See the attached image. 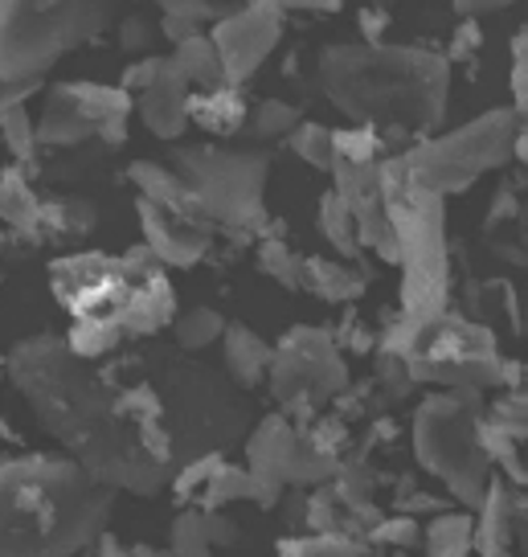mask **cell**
<instances>
[{
	"instance_id": "obj_1",
	"label": "cell",
	"mask_w": 528,
	"mask_h": 557,
	"mask_svg": "<svg viewBox=\"0 0 528 557\" xmlns=\"http://www.w3.org/2000/svg\"><path fill=\"white\" fill-rule=\"evenodd\" d=\"M9 382L95 484L152 496L168 468L148 455L140 426L120 410V385L74 357L62 336H29L4 357Z\"/></svg>"
},
{
	"instance_id": "obj_2",
	"label": "cell",
	"mask_w": 528,
	"mask_h": 557,
	"mask_svg": "<svg viewBox=\"0 0 528 557\" xmlns=\"http://www.w3.org/2000/svg\"><path fill=\"white\" fill-rule=\"evenodd\" d=\"M319 87L340 115L377 136L435 132L447 115L451 62L423 46H328L319 53Z\"/></svg>"
},
{
	"instance_id": "obj_3",
	"label": "cell",
	"mask_w": 528,
	"mask_h": 557,
	"mask_svg": "<svg viewBox=\"0 0 528 557\" xmlns=\"http://www.w3.org/2000/svg\"><path fill=\"white\" fill-rule=\"evenodd\" d=\"M111 487L74 459L21 455L0 468V557H74L106 533Z\"/></svg>"
},
{
	"instance_id": "obj_4",
	"label": "cell",
	"mask_w": 528,
	"mask_h": 557,
	"mask_svg": "<svg viewBox=\"0 0 528 557\" xmlns=\"http://www.w3.org/2000/svg\"><path fill=\"white\" fill-rule=\"evenodd\" d=\"M53 296L71 324H106L127 336H148L173 320V283L148 246L131 255H71L50 267Z\"/></svg>"
},
{
	"instance_id": "obj_5",
	"label": "cell",
	"mask_w": 528,
	"mask_h": 557,
	"mask_svg": "<svg viewBox=\"0 0 528 557\" xmlns=\"http://www.w3.org/2000/svg\"><path fill=\"white\" fill-rule=\"evenodd\" d=\"M381 197H386L389 230H393V262L402 271V308L414 324H430L447 312L451 296V250H447V213L442 197L418 189L405 173L402 157L381 164Z\"/></svg>"
},
{
	"instance_id": "obj_6",
	"label": "cell",
	"mask_w": 528,
	"mask_h": 557,
	"mask_svg": "<svg viewBox=\"0 0 528 557\" xmlns=\"http://www.w3.org/2000/svg\"><path fill=\"white\" fill-rule=\"evenodd\" d=\"M479 389H442L414 410V455L439 480L458 505L476 512L488 480L495 471L479 447V418H483Z\"/></svg>"
},
{
	"instance_id": "obj_7",
	"label": "cell",
	"mask_w": 528,
	"mask_h": 557,
	"mask_svg": "<svg viewBox=\"0 0 528 557\" xmlns=\"http://www.w3.org/2000/svg\"><path fill=\"white\" fill-rule=\"evenodd\" d=\"M111 21L106 4L53 0V4H13L0 0V83L34 87L62 53L87 46Z\"/></svg>"
},
{
	"instance_id": "obj_8",
	"label": "cell",
	"mask_w": 528,
	"mask_h": 557,
	"mask_svg": "<svg viewBox=\"0 0 528 557\" xmlns=\"http://www.w3.org/2000/svg\"><path fill=\"white\" fill-rule=\"evenodd\" d=\"M520 120L512 107H492L476 120H467L455 132L418 139L402 157L405 173L418 189L447 197V193L472 189L483 173H495L512 160Z\"/></svg>"
},
{
	"instance_id": "obj_9",
	"label": "cell",
	"mask_w": 528,
	"mask_h": 557,
	"mask_svg": "<svg viewBox=\"0 0 528 557\" xmlns=\"http://www.w3.org/2000/svg\"><path fill=\"white\" fill-rule=\"evenodd\" d=\"M173 173L189 185L197 218L210 230H250L263 222V193L271 173V160L263 152L185 144L173 152Z\"/></svg>"
},
{
	"instance_id": "obj_10",
	"label": "cell",
	"mask_w": 528,
	"mask_h": 557,
	"mask_svg": "<svg viewBox=\"0 0 528 557\" xmlns=\"http://www.w3.org/2000/svg\"><path fill=\"white\" fill-rule=\"evenodd\" d=\"M160 401H164V431L173 443V459L180 463L217 455L242 435L247 422L242 401H234L226 385L197 366L168 369V394H160Z\"/></svg>"
},
{
	"instance_id": "obj_11",
	"label": "cell",
	"mask_w": 528,
	"mask_h": 557,
	"mask_svg": "<svg viewBox=\"0 0 528 557\" xmlns=\"http://www.w3.org/2000/svg\"><path fill=\"white\" fill-rule=\"evenodd\" d=\"M410 382L442 385V389H488L504 377V357L495 348V332L472 315L442 312L418 336L405 357Z\"/></svg>"
},
{
	"instance_id": "obj_12",
	"label": "cell",
	"mask_w": 528,
	"mask_h": 557,
	"mask_svg": "<svg viewBox=\"0 0 528 557\" xmlns=\"http://www.w3.org/2000/svg\"><path fill=\"white\" fill-rule=\"evenodd\" d=\"M136 99L106 83H58L37 120V148H78L87 139L124 144Z\"/></svg>"
},
{
	"instance_id": "obj_13",
	"label": "cell",
	"mask_w": 528,
	"mask_h": 557,
	"mask_svg": "<svg viewBox=\"0 0 528 557\" xmlns=\"http://www.w3.org/2000/svg\"><path fill=\"white\" fill-rule=\"evenodd\" d=\"M266 385L282 406H307V401L336 398L349 385V361L324 329L300 324L271 348Z\"/></svg>"
},
{
	"instance_id": "obj_14",
	"label": "cell",
	"mask_w": 528,
	"mask_h": 557,
	"mask_svg": "<svg viewBox=\"0 0 528 557\" xmlns=\"http://www.w3.org/2000/svg\"><path fill=\"white\" fill-rule=\"evenodd\" d=\"M247 468L271 484H328L336 475L332 455H324L312 438L291 426V418L266 414L247 438Z\"/></svg>"
},
{
	"instance_id": "obj_15",
	"label": "cell",
	"mask_w": 528,
	"mask_h": 557,
	"mask_svg": "<svg viewBox=\"0 0 528 557\" xmlns=\"http://www.w3.org/2000/svg\"><path fill=\"white\" fill-rule=\"evenodd\" d=\"M282 37V9L279 4H250V9H229L226 17L210 29V41L222 58L226 87H242L254 78L271 50Z\"/></svg>"
},
{
	"instance_id": "obj_16",
	"label": "cell",
	"mask_w": 528,
	"mask_h": 557,
	"mask_svg": "<svg viewBox=\"0 0 528 557\" xmlns=\"http://www.w3.org/2000/svg\"><path fill=\"white\" fill-rule=\"evenodd\" d=\"M136 213H140L148 255H152L160 267H193V262L205 259L210 234H213L210 226L189 222V218H176V213L152 206V201H136Z\"/></svg>"
},
{
	"instance_id": "obj_17",
	"label": "cell",
	"mask_w": 528,
	"mask_h": 557,
	"mask_svg": "<svg viewBox=\"0 0 528 557\" xmlns=\"http://www.w3.org/2000/svg\"><path fill=\"white\" fill-rule=\"evenodd\" d=\"M189 103H193V90L173 70V62L160 70L152 87H143L136 95V111H140L143 127L160 139H176L189 127Z\"/></svg>"
},
{
	"instance_id": "obj_18",
	"label": "cell",
	"mask_w": 528,
	"mask_h": 557,
	"mask_svg": "<svg viewBox=\"0 0 528 557\" xmlns=\"http://www.w3.org/2000/svg\"><path fill=\"white\" fill-rule=\"evenodd\" d=\"M516 492L504 475L488 480V492L476 508V554L479 557H512V537H516Z\"/></svg>"
},
{
	"instance_id": "obj_19",
	"label": "cell",
	"mask_w": 528,
	"mask_h": 557,
	"mask_svg": "<svg viewBox=\"0 0 528 557\" xmlns=\"http://www.w3.org/2000/svg\"><path fill=\"white\" fill-rule=\"evenodd\" d=\"M238 500H250L259 508H275L282 500V487L254 475L250 468H234V463H217V471L210 475V484L201 492V512H217L226 505H238Z\"/></svg>"
},
{
	"instance_id": "obj_20",
	"label": "cell",
	"mask_w": 528,
	"mask_h": 557,
	"mask_svg": "<svg viewBox=\"0 0 528 557\" xmlns=\"http://www.w3.org/2000/svg\"><path fill=\"white\" fill-rule=\"evenodd\" d=\"M127 181L140 189V201H152V206L168 209L176 218H189V222H201L197 218V206H193V193L189 185L173 173V169H164L156 160H136L131 169H127ZM205 226V222H201Z\"/></svg>"
},
{
	"instance_id": "obj_21",
	"label": "cell",
	"mask_w": 528,
	"mask_h": 557,
	"mask_svg": "<svg viewBox=\"0 0 528 557\" xmlns=\"http://www.w3.org/2000/svg\"><path fill=\"white\" fill-rule=\"evenodd\" d=\"M222 357H226V373L238 385H259L266 382V369H271V345H266L259 332L242 324V320H229L222 332Z\"/></svg>"
},
{
	"instance_id": "obj_22",
	"label": "cell",
	"mask_w": 528,
	"mask_h": 557,
	"mask_svg": "<svg viewBox=\"0 0 528 557\" xmlns=\"http://www.w3.org/2000/svg\"><path fill=\"white\" fill-rule=\"evenodd\" d=\"M0 226L13 238H41V197L17 169H0Z\"/></svg>"
},
{
	"instance_id": "obj_23",
	"label": "cell",
	"mask_w": 528,
	"mask_h": 557,
	"mask_svg": "<svg viewBox=\"0 0 528 557\" xmlns=\"http://www.w3.org/2000/svg\"><path fill=\"white\" fill-rule=\"evenodd\" d=\"M303 292H312L316 299H328V304H349V299H361L365 278L356 275L344 259L307 255L303 259Z\"/></svg>"
},
{
	"instance_id": "obj_24",
	"label": "cell",
	"mask_w": 528,
	"mask_h": 557,
	"mask_svg": "<svg viewBox=\"0 0 528 557\" xmlns=\"http://www.w3.org/2000/svg\"><path fill=\"white\" fill-rule=\"evenodd\" d=\"M168 62L173 70L189 83V90H217L226 87V74H222V58L213 50L210 34H193L185 37V41H176L173 53H168Z\"/></svg>"
},
{
	"instance_id": "obj_25",
	"label": "cell",
	"mask_w": 528,
	"mask_h": 557,
	"mask_svg": "<svg viewBox=\"0 0 528 557\" xmlns=\"http://www.w3.org/2000/svg\"><path fill=\"white\" fill-rule=\"evenodd\" d=\"M189 123H197L210 136H229V132H238L247 123V103L234 87L201 90L189 103Z\"/></svg>"
},
{
	"instance_id": "obj_26",
	"label": "cell",
	"mask_w": 528,
	"mask_h": 557,
	"mask_svg": "<svg viewBox=\"0 0 528 557\" xmlns=\"http://www.w3.org/2000/svg\"><path fill=\"white\" fill-rule=\"evenodd\" d=\"M423 545L426 557H476V512H435Z\"/></svg>"
},
{
	"instance_id": "obj_27",
	"label": "cell",
	"mask_w": 528,
	"mask_h": 557,
	"mask_svg": "<svg viewBox=\"0 0 528 557\" xmlns=\"http://www.w3.org/2000/svg\"><path fill=\"white\" fill-rule=\"evenodd\" d=\"M29 90H13V95L0 99V144H4L9 157L21 160V164L37 157V123L29 120V107H25V95H29Z\"/></svg>"
},
{
	"instance_id": "obj_28",
	"label": "cell",
	"mask_w": 528,
	"mask_h": 557,
	"mask_svg": "<svg viewBox=\"0 0 528 557\" xmlns=\"http://www.w3.org/2000/svg\"><path fill=\"white\" fill-rule=\"evenodd\" d=\"M512 70H508V90H512V115L520 120V132H516V148H512V160H525L528 164V25H520L512 34Z\"/></svg>"
},
{
	"instance_id": "obj_29",
	"label": "cell",
	"mask_w": 528,
	"mask_h": 557,
	"mask_svg": "<svg viewBox=\"0 0 528 557\" xmlns=\"http://www.w3.org/2000/svg\"><path fill=\"white\" fill-rule=\"evenodd\" d=\"M316 226H319V238L332 246V250L344 262H356V259H361V243H356V222H352L349 206H344V201H340L336 193H324V197H319Z\"/></svg>"
},
{
	"instance_id": "obj_30",
	"label": "cell",
	"mask_w": 528,
	"mask_h": 557,
	"mask_svg": "<svg viewBox=\"0 0 528 557\" xmlns=\"http://www.w3.org/2000/svg\"><path fill=\"white\" fill-rule=\"evenodd\" d=\"M95 230V209L83 197L41 201V238H83Z\"/></svg>"
},
{
	"instance_id": "obj_31",
	"label": "cell",
	"mask_w": 528,
	"mask_h": 557,
	"mask_svg": "<svg viewBox=\"0 0 528 557\" xmlns=\"http://www.w3.org/2000/svg\"><path fill=\"white\" fill-rule=\"evenodd\" d=\"M259 271L266 278H275L287 292H303V259L282 243V238H266L259 246Z\"/></svg>"
},
{
	"instance_id": "obj_32",
	"label": "cell",
	"mask_w": 528,
	"mask_h": 557,
	"mask_svg": "<svg viewBox=\"0 0 528 557\" xmlns=\"http://www.w3.org/2000/svg\"><path fill=\"white\" fill-rule=\"evenodd\" d=\"M168 557H213L210 524H205V512H201V508H189V512H180L173 521Z\"/></svg>"
},
{
	"instance_id": "obj_33",
	"label": "cell",
	"mask_w": 528,
	"mask_h": 557,
	"mask_svg": "<svg viewBox=\"0 0 528 557\" xmlns=\"http://www.w3.org/2000/svg\"><path fill=\"white\" fill-rule=\"evenodd\" d=\"M222 332H226V320H222V312H213V308H193V312H185L180 320H173L176 345L189 348V352L210 348L213 341H222Z\"/></svg>"
},
{
	"instance_id": "obj_34",
	"label": "cell",
	"mask_w": 528,
	"mask_h": 557,
	"mask_svg": "<svg viewBox=\"0 0 528 557\" xmlns=\"http://www.w3.org/2000/svg\"><path fill=\"white\" fill-rule=\"evenodd\" d=\"M365 545L349 533H312L300 541H279V557H361Z\"/></svg>"
},
{
	"instance_id": "obj_35",
	"label": "cell",
	"mask_w": 528,
	"mask_h": 557,
	"mask_svg": "<svg viewBox=\"0 0 528 557\" xmlns=\"http://www.w3.org/2000/svg\"><path fill=\"white\" fill-rule=\"evenodd\" d=\"M291 152H296L303 164L319 169V173H332V164H336L332 127H324V123H300V127L291 132Z\"/></svg>"
},
{
	"instance_id": "obj_36",
	"label": "cell",
	"mask_w": 528,
	"mask_h": 557,
	"mask_svg": "<svg viewBox=\"0 0 528 557\" xmlns=\"http://www.w3.org/2000/svg\"><path fill=\"white\" fill-rule=\"evenodd\" d=\"M300 123H303L300 107L282 103V99H263V103L250 111V127H254V136H259V139L291 136Z\"/></svg>"
},
{
	"instance_id": "obj_37",
	"label": "cell",
	"mask_w": 528,
	"mask_h": 557,
	"mask_svg": "<svg viewBox=\"0 0 528 557\" xmlns=\"http://www.w3.org/2000/svg\"><path fill=\"white\" fill-rule=\"evenodd\" d=\"M369 537L381 541V545H398V549H410V545H418V541H423V524L414 521V517H405V512H398V517H389V521L373 524Z\"/></svg>"
},
{
	"instance_id": "obj_38",
	"label": "cell",
	"mask_w": 528,
	"mask_h": 557,
	"mask_svg": "<svg viewBox=\"0 0 528 557\" xmlns=\"http://www.w3.org/2000/svg\"><path fill=\"white\" fill-rule=\"evenodd\" d=\"M488 414L504 418V422H525L528 426V382L512 385L504 398H495L492 406H488Z\"/></svg>"
},
{
	"instance_id": "obj_39",
	"label": "cell",
	"mask_w": 528,
	"mask_h": 557,
	"mask_svg": "<svg viewBox=\"0 0 528 557\" xmlns=\"http://www.w3.org/2000/svg\"><path fill=\"white\" fill-rule=\"evenodd\" d=\"M479 46H483V34H479V25H472V21H467V25H458V29H455V37H451V50L442 53V58H447V62H472Z\"/></svg>"
},
{
	"instance_id": "obj_40",
	"label": "cell",
	"mask_w": 528,
	"mask_h": 557,
	"mask_svg": "<svg viewBox=\"0 0 528 557\" xmlns=\"http://www.w3.org/2000/svg\"><path fill=\"white\" fill-rule=\"evenodd\" d=\"M152 25L143 17H127L124 25H120V46H124L127 53H143L148 46H152Z\"/></svg>"
},
{
	"instance_id": "obj_41",
	"label": "cell",
	"mask_w": 528,
	"mask_h": 557,
	"mask_svg": "<svg viewBox=\"0 0 528 557\" xmlns=\"http://www.w3.org/2000/svg\"><path fill=\"white\" fill-rule=\"evenodd\" d=\"M512 218H520V201H516L512 185H504V189L495 193L492 206H488V218H483V226L500 230V222H512Z\"/></svg>"
},
{
	"instance_id": "obj_42",
	"label": "cell",
	"mask_w": 528,
	"mask_h": 557,
	"mask_svg": "<svg viewBox=\"0 0 528 557\" xmlns=\"http://www.w3.org/2000/svg\"><path fill=\"white\" fill-rule=\"evenodd\" d=\"M356 25H361L365 46H381V34L389 29V13L386 9H361V13H356Z\"/></svg>"
},
{
	"instance_id": "obj_43",
	"label": "cell",
	"mask_w": 528,
	"mask_h": 557,
	"mask_svg": "<svg viewBox=\"0 0 528 557\" xmlns=\"http://www.w3.org/2000/svg\"><path fill=\"white\" fill-rule=\"evenodd\" d=\"M90 549H95V557H127V545L120 537H111V533H103Z\"/></svg>"
},
{
	"instance_id": "obj_44",
	"label": "cell",
	"mask_w": 528,
	"mask_h": 557,
	"mask_svg": "<svg viewBox=\"0 0 528 557\" xmlns=\"http://www.w3.org/2000/svg\"><path fill=\"white\" fill-rule=\"evenodd\" d=\"M13 90H29V87H4V83H0V99H4V95H13Z\"/></svg>"
},
{
	"instance_id": "obj_45",
	"label": "cell",
	"mask_w": 528,
	"mask_h": 557,
	"mask_svg": "<svg viewBox=\"0 0 528 557\" xmlns=\"http://www.w3.org/2000/svg\"><path fill=\"white\" fill-rule=\"evenodd\" d=\"M520 549H525V557H528V529H520Z\"/></svg>"
},
{
	"instance_id": "obj_46",
	"label": "cell",
	"mask_w": 528,
	"mask_h": 557,
	"mask_svg": "<svg viewBox=\"0 0 528 557\" xmlns=\"http://www.w3.org/2000/svg\"><path fill=\"white\" fill-rule=\"evenodd\" d=\"M0 377H4V357H0Z\"/></svg>"
},
{
	"instance_id": "obj_47",
	"label": "cell",
	"mask_w": 528,
	"mask_h": 557,
	"mask_svg": "<svg viewBox=\"0 0 528 557\" xmlns=\"http://www.w3.org/2000/svg\"><path fill=\"white\" fill-rule=\"evenodd\" d=\"M0 435H4V418H0Z\"/></svg>"
},
{
	"instance_id": "obj_48",
	"label": "cell",
	"mask_w": 528,
	"mask_h": 557,
	"mask_svg": "<svg viewBox=\"0 0 528 557\" xmlns=\"http://www.w3.org/2000/svg\"><path fill=\"white\" fill-rule=\"evenodd\" d=\"M393 557H402V554H393Z\"/></svg>"
}]
</instances>
